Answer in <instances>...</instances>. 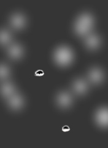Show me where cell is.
Listing matches in <instances>:
<instances>
[{
	"label": "cell",
	"instance_id": "1",
	"mask_svg": "<svg viewBox=\"0 0 108 148\" xmlns=\"http://www.w3.org/2000/svg\"><path fill=\"white\" fill-rule=\"evenodd\" d=\"M73 56L70 50L62 48L57 50L55 53V60L59 64L65 66L71 62L72 61Z\"/></svg>",
	"mask_w": 108,
	"mask_h": 148
},
{
	"label": "cell",
	"instance_id": "2",
	"mask_svg": "<svg viewBox=\"0 0 108 148\" xmlns=\"http://www.w3.org/2000/svg\"><path fill=\"white\" fill-rule=\"evenodd\" d=\"M58 103L62 107H68L72 103L71 95L67 92H62L58 96Z\"/></svg>",
	"mask_w": 108,
	"mask_h": 148
},
{
	"label": "cell",
	"instance_id": "3",
	"mask_svg": "<svg viewBox=\"0 0 108 148\" xmlns=\"http://www.w3.org/2000/svg\"><path fill=\"white\" fill-rule=\"evenodd\" d=\"M9 104L14 109H20L23 104V100L19 95H14L9 99Z\"/></svg>",
	"mask_w": 108,
	"mask_h": 148
},
{
	"label": "cell",
	"instance_id": "4",
	"mask_svg": "<svg viewBox=\"0 0 108 148\" xmlns=\"http://www.w3.org/2000/svg\"><path fill=\"white\" fill-rule=\"evenodd\" d=\"M8 53L12 58H19L22 55V49L19 45H14L9 48Z\"/></svg>",
	"mask_w": 108,
	"mask_h": 148
},
{
	"label": "cell",
	"instance_id": "5",
	"mask_svg": "<svg viewBox=\"0 0 108 148\" xmlns=\"http://www.w3.org/2000/svg\"><path fill=\"white\" fill-rule=\"evenodd\" d=\"M11 24L16 29H20L25 25V19L20 14H16L11 18Z\"/></svg>",
	"mask_w": 108,
	"mask_h": 148
},
{
	"label": "cell",
	"instance_id": "6",
	"mask_svg": "<svg viewBox=\"0 0 108 148\" xmlns=\"http://www.w3.org/2000/svg\"><path fill=\"white\" fill-rule=\"evenodd\" d=\"M96 120L98 124L102 127L107 126V109H102L96 115Z\"/></svg>",
	"mask_w": 108,
	"mask_h": 148
},
{
	"label": "cell",
	"instance_id": "7",
	"mask_svg": "<svg viewBox=\"0 0 108 148\" xmlns=\"http://www.w3.org/2000/svg\"><path fill=\"white\" fill-rule=\"evenodd\" d=\"M86 43L90 48H96L100 45V39L96 35H90L86 39Z\"/></svg>",
	"mask_w": 108,
	"mask_h": 148
},
{
	"label": "cell",
	"instance_id": "8",
	"mask_svg": "<svg viewBox=\"0 0 108 148\" xmlns=\"http://www.w3.org/2000/svg\"><path fill=\"white\" fill-rule=\"evenodd\" d=\"M77 22L90 29L93 24V18L89 14H83L80 17Z\"/></svg>",
	"mask_w": 108,
	"mask_h": 148
},
{
	"label": "cell",
	"instance_id": "9",
	"mask_svg": "<svg viewBox=\"0 0 108 148\" xmlns=\"http://www.w3.org/2000/svg\"><path fill=\"white\" fill-rule=\"evenodd\" d=\"M74 87L75 91L79 94L84 93V92L87 91V88L86 83L85 82V81H84L82 80H79L75 82Z\"/></svg>",
	"mask_w": 108,
	"mask_h": 148
},
{
	"label": "cell",
	"instance_id": "10",
	"mask_svg": "<svg viewBox=\"0 0 108 148\" xmlns=\"http://www.w3.org/2000/svg\"><path fill=\"white\" fill-rule=\"evenodd\" d=\"M90 78L92 82L99 83L102 78L101 72L98 69H94L90 73Z\"/></svg>",
	"mask_w": 108,
	"mask_h": 148
},
{
	"label": "cell",
	"instance_id": "11",
	"mask_svg": "<svg viewBox=\"0 0 108 148\" xmlns=\"http://www.w3.org/2000/svg\"><path fill=\"white\" fill-rule=\"evenodd\" d=\"M3 95L4 97L10 96L14 91V88L10 83H4L2 88Z\"/></svg>",
	"mask_w": 108,
	"mask_h": 148
},
{
	"label": "cell",
	"instance_id": "12",
	"mask_svg": "<svg viewBox=\"0 0 108 148\" xmlns=\"http://www.w3.org/2000/svg\"><path fill=\"white\" fill-rule=\"evenodd\" d=\"M89 30L90 29H88L87 27L82 25L79 22H77L76 25H75V30L79 35H84L88 33Z\"/></svg>",
	"mask_w": 108,
	"mask_h": 148
},
{
	"label": "cell",
	"instance_id": "13",
	"mask_svg": "<svg viewBox=\"0 0 108 148\" xmlns=\"http://www.w3.org/2000/svg\"><path fill=\"white\" fill-rule=\"evenodd\" d=\"M11 40V35L6 30H3L1 32V43L6 45Z\"/></svg>",
	"mask_w": 108,
	"mask_h": 148
},
{
	"label": "cell",
	"instance_id": "14",
	"mask_svg": "<svg viewBox=\"0 0 108 148\" xmlns=\"http://www.w3.org/2000/svg\"><path fill=\"white\" fill-rule=\"evenodd\" d=\"M9 73V70L7 67L4 66V65H1V77L2 79L3 78H6Z\"/></svg>",
	"mask_w": 108,
	"mask_h": 148
}]
</instances>
